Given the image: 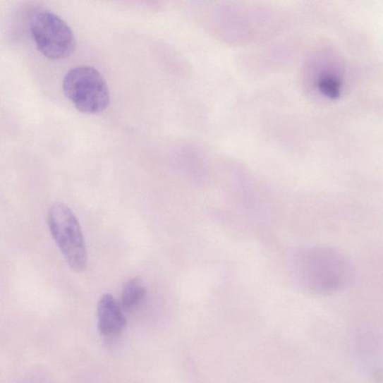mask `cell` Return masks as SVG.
<instances>
[{"label": "cell", "mask_w": 383, "mask_h": 383, "mask_svg": "<svg viewBox=\"0 0 383 383\" xmlns=\"http://www.w3.org/2000/svg\"><path fill=\"white\" fill-rule=\"evenodd\" d=\"M298 255L296 274L305 289L328 294L347 285L351 275V265L341 251L328 246H314Z\"/></svg>", "instance_id": "cell-1"}, {"label": "cell", "mask_w": 383, "mask_h": 383, "mask_svg": "<svg viewBox=\"0 0 383 383\" xmlns=\"http://www.w3.org/2000/svg\"><path fill=\"white\" fill-rule=\"evenodd\" d=\"M47 225L61 255L71 270L81 274L88 264V255L79 220L63 202H56L47 212Z\"/></svg>", "instance_id": "cell-2"}, {"label": "cell", "mask_w": 383, "mask_h": 383, "mask_svg": "<svg viewBox=\"0 0 383 383\" xmlns=\"http://www.w3.org/2000/svg\"><path fill=\"white\" fill-rule=\"evenodd\" d=\"M66 97L81 113H103L110 103L107 84L97 69L81 66L66 74L63 82Z\"/></svg>", "instance_id": "cell-3"}, {"label": "cell", "mask_w": 383, "mask_h": 383, "mask_svg": "<svg viewBox=\"0 0 383 383\" xmlns=\"http://www.w3.org/2000/svg\"><path fill=\"white\" fill-rule=\"evenodd\" d=\"M29 27L35 46L49 59H64L76 48L75 37L68 23L51 11H34Z\"/></svg>", "instance_id": "cell-4"}, {"label": "cell", "mask_w": 383, "mask_h": 383, "mask_svg": "<svg viewBox=\"0 0 383 383\" xmlns=\"http://www.w3.org/2000/svg\"><path fill=\"white\" fill-rule=\"evenodd\" d=\"M123 311L112 294L102 296L97 305V328L102 336H117L126 329L127 320Z\"/></svg>", "instance_id": "cell-5"}, {"label": "cell", "mask_w": 383, "mask_h": 383, "mask_svg": "<svg viewBox=\"0 0 383 383\" xmlns=\"http://www.w3.org/2000/svg\"><path fill=\"white\" fill-rule=\"evenodd\" d=\"M147 295L144 281L138 277L130 278L123 286L121 294V306L123 311L131 312L142 305Z\"/></svg>", "instance_id": "cell-6"}, {"label": "cell", "mask_w": 383, "mask_h": 383, "mask_svg": "<svg viewBox=\"0 0 383 383\" xmlns=\"http://www.w3.org/2000/svg\"><path fill=\"white\" fill-rule=\"evenodd\" d=\"M320 88L327 95H336L339 92V83L334 78L325 76L319 82Z\"/></svg>", "instance_id": "cell-7"}]
</instances>
